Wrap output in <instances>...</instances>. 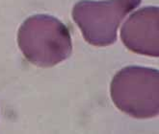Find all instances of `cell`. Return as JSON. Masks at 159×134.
<instances>
[{
    "label": "cell",
    "mask_w": 159,
    "mask_h": 134,
    "mask_svg": "<svg viewBox=\"0 0 159 134\" xmlns=\"http://www.w3.org/2000/svg\"><path fill=\"white\" fill-rule=\"evenodd\" d=\"M17 43L28 61L43 68L66 61L72 52L69 29L48 15H35L24 20L18 29Z\"/></svg>",
    "instance_id": "6da1fadb"
},
{
    "label": "cell",
    "mask_w": 159,
    "mask_h": 134,
    "mask_svg": "<svg viewBox=\"0 0 159 134\" xmlns=\"http://www.w3.org/2000/svg\"><path fill=\"white\" fill-rule=\"evenodd\" d=\"M120 38L133 53L159 57V7L139 9L120 28Z\"/></svg>",
    "instance_id": "277c9868"
},
{
    "label": "cell",
    "mask_w": 159,
    "mask_h": 134,
    "mask_svg": "<svg viewBox=\"0 0 159 134\" xmlns=\"http://www.w3.org/2000/svg\"><path fill=\"white\" fill-rule=\"evenodd\" d=\"M142 0H81L72 9V18L88 43L97 47L112 45L124 18Z\"/></svg>",
    "instance_id": "3957f363"
},
{
    "label": "cell",
    "mask_w": 159,
    "mask_h": 134,
    "mask_svg": "<svg viewBox=\"0 0 159 134\" xmlns=\"http://www.w3.org/2000/svg\"><path fill=\"white\" fill-rule=\"evenodd\" d=\"M111 98L124 113L136 119L159 116V70L127 66L111 82Z\"/></svg>",
    "instance_id": "7a4b0ae2"
}]
</instances>
